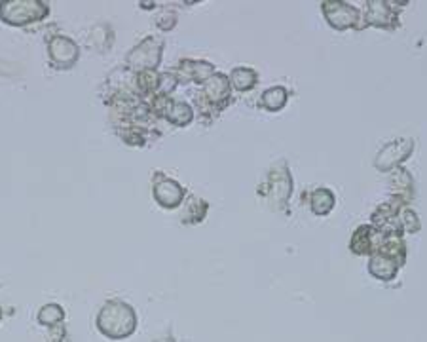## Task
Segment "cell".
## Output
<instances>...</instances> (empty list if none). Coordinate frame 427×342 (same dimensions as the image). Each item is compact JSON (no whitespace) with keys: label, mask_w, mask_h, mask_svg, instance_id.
I'll list each match as a JSON object with an SVG mask.
<instances>
[{"label":"cell","mask_w":427,"mask_h":342,"mask_svg":"<svg viewBox=\"0 0 427 342\" xmlns=\"http://www.w3.org/2000/svg\"><path fill=\"white\" fill-rule=\"evenodd\" d=\"M401 268V264L395 259L384 253H376L368 259V274L380 282H391L397 278V272Z\"/></svg>","instance_id":"4fadbf2b"},{"label":"cell","mask_w":427,"mask_h":342,"mask_svg":"<svg viewBox=\"0 0 427 342\" xmlns=\"http://www.w3.org/2000/svg\"><path fill=\"white\" fill-rule=\"evenodd\" d=\"M200 101H204L209 107H215L218 112L224 111L232 101V86L228 76L223 73H215L207 82H204Z\"/></svg>","instance_id":"9c48e42d"},{"label":"cell","mask_w":427,"mask_h":342,"mask_svg":"<svg viewBox=\"0 0 427 342\" xmlns=\"http://www.w3.org/2000/svg\"><path fill=\"white\" fill-rule=\"evenodd\" d=\"M382 240H384V234H382L380 231H376L372 224H361V226H357L354 234H351L349 249H351V253H355V255L372 256L380 251Z\"/></svg>","instance_id":"30bf717a"},{"label":"cell","mask_w":427,"mask_h":342,"mask_svg":"<svg viewBox=\"0 0 427 342\" xmlns=\"http://www.w3.org/2000/svg\"><path fill=\"white\" fill-rule=\"evenodd\" d=\"M308 204L317 217H327L336 205L335 192L327 186H317L308 194Z\"/></svg>","instance_id":"5bb4252c"},{"label":"cell","mask_w":427,"mask_h":342,"mask_svg":"<svg viewBox=\"0 0 427 342\" xmlns=\"http://www.w3.org/2000/svg\"><path fill=\"white\" fill-rule=\"evenodd\" d=\"M48 13V6L36 0H15V2H2L0 4V18L12 25H25L31 21L44 18Z\"/></svg>","instance_id":"52a82bcc"},{"label":"cell","mask_w":427,"mask_h":342,"mask_svg":"<svg viewBox=\"0 0 427 342\" xmlns=\"http://www.w3.org/2000/svg\"><path fill=\"white\" fill-rule=\"evenodd\" d=\"M228 80L236 92H249L258 82V73L251 67H236V69H232Z\"/></svg>","instance_id":"e0dca14e"},{"label":"cell","mask_w":427,"mask_h":342,"mask_svg":"<svg viewBox=\"0 0 427 342\" xmlns=\"http://www.w3.org/2000/svg\"><path fill=\"white\" fill-rule=\"evenodd\" d=\"M162 50H164V40L158 39V36H146L143 42H139L137 46L127 53L125 61L133 71H139V73L156 71V67L160 65V60H162Z\"/></svg>","instance_id":"277c9868"},{"label":"cell","mask_w":427,"mask_h":342,"mask_svg":"<svg viewBox=\"0 0 427 342\" xmlns=\"http://www.w3.org/2000/svg\"><path fill=\"white\" fill-rule=\"evenodd\" d=\"M414 151V139L410 137H397L393 141H389L386 145L382 146L374 158V167L382 173H389L395 167L412 156Z\"/></svg>","instance_id":"8992f818"},{"label":"cell","mask_w":427,"mask_h":342,"mask_svg":"<svg viewBox=\"0 0 427 342\" xmlns=\"http://www.w3.org/2000/svg\"><path fill=\"white\" fill-rule=\"evenodd\" d=\"M154 200L165 210H175L184 202L186 191L175 179L167 177L164 173H154V184H152Z\"/></svg>","instance_id":"ba28073f"},{"label":"cell","mask_w":427,"mask_h":342,"mask_svg":"<svg viewBox=\"0 0 427 342\" xmlns=\"http://www.w3.org/2000/svg\"><path fill=\"white\" fill-rule=\"evenodd\" d=\"M165 118L175 125H188L194 120V111L184 101H171L165 111Z\"/></svg>","instance_id":"ac0fdd59"},{"label":"cell","mask_w":427,"mask_h":342,"mask_svg":"<svg viewBox=\"0 0 427 342\" xmlns=\"http://www.w3.org/2000/svg\"><path fill=\"white\" fill-rule=\"evenodd\" d=\"M209 210V204L202 200V198L190 196V200L186 202V210H184V223L192 224V223H200L204 221L205 213Z\"/></svg>","instance_id":"d6986e66"},{"label":"cell","mask_w":427,"mask_h":342,"mask_svg":"<svg viewBox=\"0 0 427 342\" xmlns=\"http://www.w3.org/2000/svg\"><path fill=\"white\" fill-rule=\"evenodd\" d=\"M293 189H295V184H293L289 162L281 158L277 160L276 164L270 165L264 181L256 186V194L266 200L272 210L289 213V200L293 196Z\"/></svg>","instance_id":"6da1fadb"},{"label":"cell","mask_w":427,"mask_h":342,"mask_svg":"<svg viewBox=\"0 0 427 342\" xmlns=\"http://www.w3.org/2000/svg\"><path fill=\"white\" fill-rule=\"evenodd\" d=\"M48 52H50V60L53 61V65L61 67V69L73 67L74 61L78 60V46L69 36H55L50 42Z\"/></svg>","instance_id":"7c38bea8"},{"label":"cell","mask_w":427,"mask_h":342,"mask_svg":"<svg viewBox=\"0 0 427 342\" xmlns=\"http://www.w3.org/2000/svg\"><path fill=\"white\" fill-rule=\"evenodd\" d=\"M397 6H407V2L393 4L388 0H368L365 4L363 23H365V27H378V29H386V31H395L399 27Z\"/></svg>","instance_id":"5b68a950"},{"label":"cell","mask_w":427,"mask_h":342,"mask_svg":"<svg viewBox=\"0 0 427 342\" xmlns=\"http://www.w3.org/2000/svg\"><path fill=\"white\" fill-rule=\"evenodd\" d=\"M0 317H2V314H0Z\"/></svg>","instance_id":"7402d4cb"},{"label":"cell","mask_w":427,"mask_h":342,"mask_svg":"<svg viewBox=\"0 0 427 342\" xmlns=\"http://www.w3.org/2000/svg\"><path fill=\"white\" fill-rule=\"evenodd\" d=\"M397 215H399V223H401L402 232H418L421 228L420 219H418V215H416V211L412 207L399 205Z\"/></svg>","instance_id":"ffe728a7"},{"label":"cell","mask_w":427,"mask_h":342,"mask_svg":"<svg viewBox=\"0 0 427 342\" xmlns=\"http://www.w3.org/2000/svg\"><path fill=\"white\" fill-rule=\"evenodd\" d=\"M137 312L124 301H108L97 314V329L114 341L132 336L137 329Z\"/></svg>","instance_id":"7a4b0ae2"},{"label":"cell","mask_w":427,"mask_h":342,"mask_svg":"<svg viewBox=\"0 0 427 342\" xmlns=\"http://www.w3.org/2000/svg\"><path fill=\"white\" fill-rule=\"evenodd\" d=\"M389 184H391V198L389 200H393L397 204L407 205L414 196V179L410 175V171L402 165L395 167Z\"/></svg>","instance_id":"8fae6325"},{"label":"cell","mask_w":427,"mask_h":342,"mask_svg":"<svg viewBox=\"0 0 427 342\" xmlns=\"http://www.w3.org/2000/svg\"><path fill=\"white\" fill-rule=\"evenodd\" d=\"M63 317H65V312H63L59 304L55 303L42 306L38 312V322L42 325H55V323L63 322Z\"/></svg>","instance_id":"44dd1931"},{"label":"cell","mask_w":427,"mask_h":342,"mask_svg":"<svg viewBox=\"0 0 427 342\" xmlns=\"http://www.w3.org/2000/svg\"><path fill=\"white\" fill-rule=\"evenodd\" d=\"M287 101H289V90L281 84L266 88L260 99H258L260 107L268 112H279L283 107L287 105Z\"/></svg>","instance_id":"2e32d148"},{"label":"cell","mask_w":427,"mask_h":342,"mask_svg":"<svg viewBox=\"0 0 427 342\" xmlns=\"http://www.w3.org/2000/svg\"><path fill=\"white\" fill-rule=\"evenodd\" d=\"M178 71L184 76H188V80H194L197 84H204V82H207L215 74V65L204 60H181Z\"/></svg>","instance_id":"9a60e30c"},{"label":"cell","mask_w":427,"mask_h":342,"mask_svg":"<svg viewBox=\"0 0 427 342\" xmlns=\"http://www.w3.org/2000/svg\"><path fill=\"white\" fill-rule=\"evenodd\" d=\"M321 10L327 23L335 31H348V29L361 31V29H365L363 13L354 4L342 2V0H327V2H321Z\"/></svg>","instance_id":"3957f363"}]
</instances>
